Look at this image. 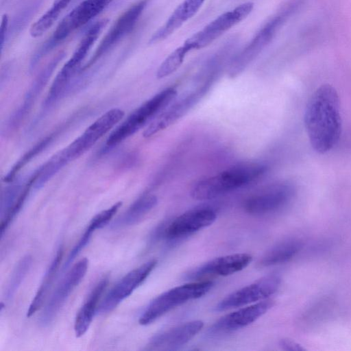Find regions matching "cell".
<instances>
[{
	"label": "cell",
	"instance_id": "22",
	"mask_svg": "<svg viewBox=\"0 0 351 351\" xmlns=\"http://www.w3.org/2000/svg\"><path fill=\"white\" fill-rule=\"evenodd\" d=\"M158 198L152 194L144 195L134 202L114 222L116 228L128 227L138 223L157 204Z\"/></svg>",
	"mask_w": 351,
	"mask_h": 351
},
{
	"label": "cell",
	"instance_id": "15",
	"mask_svg": "<svg viewBox=\"0 0 351 351\" xmlns=\"http://www.w3.org/2000/svg\"><path fill=\"white\" fill-rule=\"evenodd\" d=\"M210 82L205 83L161 112L146 128L143 136L145 138L151 137L176 123L204 97L210 89Z\"/></svg>",
	"mask_w": 351,
	"mask_h": 351
},
{
	"label": "cell",
	"instance_id": "12",
	"mask_svg": "<svg viewBox=\"0 0 351 351\" xmlns=\"http://www.w3.org/2000/svg\"><path fill=\"white\" fill-rule=\"evenodd\" d=\"M294 193L293 186L285 182L273 184L248 197L243 202V208L253 215H265L285 206Z\"/></svg>",
	"mask_w": 351,
	"mask_h": 351
},
{
	"label": "cell",
	"instance_id": "9",
	"mask_svg": "<svg viewBox=\"0 0 351 351\" xmlns=\"http://www.w3.org/2000/svg\"><path fill=\"white\" fill-rule=\"evenodd\" d=\"M149 0H138L124 11L101 40L82 70L90 68L134 28Z\"/></svg>",
	"mask_w": 351,
	"mask_h": 351
},
{
	"label": "cell",
	"instance_id": "30",
	"mask_svg": "<svg viewBox=\"0 0 351 351\" xmlns=\"http://www.w3.org/2000/svg\"><path fill=\"white\" fill-rule=\"evenodd\" d=\"M204 1L205 0H184L175 10L186 22L198 12Z\"/></svg>",
	"mask_w": 351,
	"mask_h": 351
},
{
	"label": "cell",
	"instance_id": "6",
	"mask_svg": "<svg viewBox=\"0 0 351 351\" xmlns=\"http://www.w3.org/2000/svg\"><path fill=\"white\" fill-rule=\"evenodd\" d=\"M209 280H197L172 288L153 300L139 318L141 325H148L190 300L201 298L213 287Z\"/></svg>",
	"mask_w": 351,
	"mask_h": 351
},
{
	"label": "cell",
	"instance_id": "27",
	"mask_svg": "<svg viewBox=\"0 0 351 351\" xmlns=\"http://www.w3.org/2000/svg\"><path fill=\"white\" fill-rule=\"evenodd\" d=\"M56 133L51 134L43 138L36 145H34L30 149H29L21 158L16 162L12 167L10 170L3 178L5 182H12L14 181L15 176L18 172L23 168L32 158L44 151L54 140Z\"/></svg>",
	"mask_w": 351,
	"mask_h": 351
},
{
	"label": "cell",
	"instance_id": "5",
	"mask_svg": "<svg viewBox=\"0 0 351 351\" xmlns=\"http://www.w3.org/2000/svg\"><path fill=\"white\" fill-rule=\"evenodd\" d=\"M177 90L168 87L146 101L121 123L108 136V148H112L131 136L164 110L176 97Z\"/></svg>",
	"mask_w": 351,
	"mask_h": 351
},
{
	"label": "cell",
	"instance_id": "4",
	"mask_svg": "<svg viewBox=\"0 0 351 351\" xmlns=\"http://www.w3.org/2000/svg\"><path fill=\"white\" fill-rule=\"evenodd\" d=\"M302 0H292L269 20L250 43L230 62L228 74L231 78L240 75L271 42L283 23L298 9Z\"/></svg>",
	"mask_w": 351,
	"mask_h": 351
},
{
	"label": "cell",
	"instance_id": "1",
	"mask_svg": "<svg viewBox=\"0 0 351 351\" xmlns=\"http://www.w3.org/2000/svg\"><path fill=\"white\" fill-rule=\"evenodd\" d=\"M304 123L313 149L319 154L331 150L341 134L339 98L336 89L325 84L311 96L304 112Z\"/></svg>",
	"mask_w": 351,
	"mask_h": 351
},
{
	"label": "cell",
	"instance_id": "11",
	"mask_svg": "<svg viewBox=\"0 0 351 351\" xmlns=\"http://www.w3.org/2000/svg\"><path fill=\"white\" fill-rule=\"evenodd\" d=\"M88 265L86 258L80 260L62 279L43 311L39 321L43 326L53 321L69 295L85 276Z\"/></svg>",
	"mask_w": 351,
	"mask_h": 351
},
{
	"label": "cell",
	"instance_id": "19",
	"mask_svg": "<svg viewBox=\"0 0 351 351\" xmlns=\"http://www.w3.org/2000/svg\"><path fill=\"white\" fill-rule=\"evenodd\" d=\"M64 56L65 53L60 51L40 71L27 91L23 104L10 119L8 125L9 130H14L21 125L31 110L35 101L48 82L54 70Z\"/></svg>",
	"mask_w": 351,
	"mask_h": 351
},
{
	"label": "cell",
	"instance_id": "34",
	"mask_svg": "<svg viewBox=\"0 0 351 351\" xmlns=\"http://www.w3.org/2000/svg\"><path fill=\"white\" fill-rule=\"evenodd\" d=\"M280 347L287 351H302L305 349L298 343L289 339H282L279 342Z\"/></svg>",
	"mask_w": 351,
	"mask_h": 351
},
{
	"label": "cell",
	"instance_id": "8",
	"mask_svg": "<svg viewBox=\"0 0 351 351\" xmlns=\"http://www.w3.org/2000/svg\"><path fill=\"white\" fill-rule=\"evenodd\" d=\"M254 6L253 2L247 1L220 14L203 29L187 38L183 44L190 51L207 47L226 32L247 18L254 9Z\"/></svg>",
	"mask_w": 351,
	"mask_h": 351
},
{
	"label": "cell",
	"instance_id": "13",
	"mask_svg": "<svg viewBox=\"0 0 351 351\" xmlns=\"http://www.w3.org/2000/svg\"><path fill=\"white\" fill-rule=\"evenodd\" d=\"M156 264L157 261L152 259L125 274L106 294L98 307L99 313L112 311L130 295L149 276Z\"/></svg>",
	"mask_w": 351,
	"mask_h": 351
},
{
	"label": "cell",
	"instance_id": "2",
	"mask_svg": "<svg viewBox=\"0 0 351 351\" xmlns=\"http://www.w3.org/2000/svg\"><path fill=\"white\" fill-rule=\"evenodd\" d=\"M266 171L267 167L261 163L238 164L199 181L192 188L191 194L197 200L213 199L249 184Z\"/></svg>",
	"mask_w": 351,
	"mask_h": 351
},
{
	"label": "cell",
	"instance_id": "32",
	"mask_svg": "<svg viewBox=\"0 0 351 351\" xmlns=\"http://www.w3.org/2000/svg\"><path fill=\"white\" fill-rule=\"evenodd\" d=\"M94 232L92 230L86 228L84 234L79 239L76 245L73 247L70 252L66 262L64 264L62 271H64L67 267H69L71 263L73 261L75 257L80 254V252L85 247L88 243L89 241L92 237V234Z\"/></svg>",
	"mask_w": 351,
	"mask_h": 351
},
{
	"label": "cell",
	"instance_id": "14",
	"mask_svg": "<svg viewBox=\"0 0 351 351\" xmlns=\"http://www.w3.org/2000/svg\"><path fill=\"white\" fill-rule=\"evenodd\" d=\"M272 306L273 301L265 300L228 313L208 328V335L219 337L245 327L263 315Z\"/></svg>",
	"mask_w": 351,
	"mask_h": 351
},
{
	"label": "cell",
	"instance_id": "7",
	"mask_svg": "<svg viewBox=\"0 0 351 351\" xmlns=\"http://www.w3.org/2000/svg\"><path fill=\"white\" fill-rule=\"evenodd\" d=\"M124 114V111L120 108L108 110L67 147L56 153L58 158L65 165L78 158L119 123Z\"/></svg>",
	"mask_w": 351,
	"mask_h": 351
},
{
	"label": "cell",
	"instance_id": "23",
	"mask_svg": "<svg viewBox=\"0 0 351 351\" xmlns=\"http://www.w3.org/2000/svg\"><path fill=\"white\" fill-rule=\"evenodd\" d=\"M302 247V242L297 239H289L280 242L263 256L259 264L262 267H270L285 263L292 259Z\"/></svg>",
	"mask_w": 351,
	"mask_h": 351
},
{
	"label": "cell",
	"instance_id": "33",
	"mask_svg": "<svg viewBox=\"0 0 351 351\" xmlns=\"http://www.w3.org/2000/svg\"><path fill=\"white\" fill-rule=\"evenodd\" d=\"M9 32V19L8 14H5L3 15L1 23V36H0V44L1 51L2 52L4 45L6 43Z\"/></svg>",
	"mask_w": 351,
	"mask_h": 351
},
{
	"label": "cell",
	"instance_id": "31",
	"mask_svg": "<svg viewBox=\"0 0 351 351\" xmlns=\"http://www.w3.org/2000/svg\"><path fill=\"white\" fill-rule=\"evenodd\" d=\"M40 3L34 1V3L29 5L18 14L17 16L13 21L12 28H9L8 35L11 33H16L21 29L29 21L34 12L36 10Z\"/></svg>",
	"mask_w": 351,
	"mask_h": 351
},
{
	"label": "cell",
	"instance_id": "26",
	"mask_svg": "<svg viewBox=\"0 0 351 351\" xmlns=\"http://www.w3.org/2000/svg\"><path fill=\"white\" fill-rule=\"evenodd\" d=\"M32 262V256L26 255L15 265L5 287L4 298L6 301H10L15 295L30 269Z\"/></svg>",
	"mask_w": 351,
	"mask_h": 351
},
{
	"label": "cell",
	"instance_id": "25",
	"mask_svg": "<svg viewBox=\"0 0 351 351\" xmlns=\"http://www.w3.org/2000/svg\"><path fill=\"white\" fill-rule=\"evenodd\" d=\"M70 3L67 0H54L52 5L43 14L29 29L32 38L43 36L56 21L64 9Z\"/></svg>",
	"mask_w": 351,
	"mask_h": 351
},
{
	"label": "cell",
	"instance_id": "24",
	"mask_svg": "<svg viewBox=\"0 0 351 351\" xmlns=\"http://www.w3.org/2000/svg\"><path fill=\"white\" fill-rule=\"evenodd\" d=\"M62 256L63 247L61 246L56 252L53 259L47 268L43 280L29 306L27 312V317L33 315L43 306L61 263Z\"/></svg>",
	"mask_w": 351,
	"mask_h": 351
},
{
	"label": "cell",
	"instance_id": "28",
	"mask_svg": "<svg viewBox=\"0 0 351 351\" xmlns=\"http://www.w3.org/2000/svg\"><path fill=\"white\" fill-rule=\"evenodd\" d=\"M189 51H191L184 44L176 48L160 64L156 71V77L162 79L176 72L182 65Z\"/></svg>",
	"mask_w": 351,
	"mask_h": 351
},
{
	"label": "cell",
	"instance_id": "18",
	"mask_svg": "<svg viewBox=\"0 0 351 351\" xmlns=\"http://www.w3.org/2000/svg\"><path fill=\"white\" fill-rule=\"evenodd\" d=\"M201 320L182 323L154 335L146 346V350H174L187 343L203 328Z\"/></svg>",
	"mask_w": 351,
	"mask_h": 351
},
{
	"label": "cell",
	"instance_id": "35",
	"mask_svg": "<svg viewBox=\"0 0 351 351\" xmlns=\"http://www.w3.org/2000/svg\"><path fill=\"white\" fill-rule=\"evenodd\" d=\"M70 1H71L72 0H69Z\"/></svg>",
	"mask_w": 351,
	"mask_h": 351
},
{
	"label": "cell",
	"instance_id": "21",
	"mask_svg": "<svg viewBox=\"0 0 351 351\" xmlns=\"http://www.w3.org/2000/svg\"><path fill=\"white\" fill-rule=\"evenodd\" d=\"M108 283V278L105 277L101 279L90 291L79 310L74 323V330L77 337L84 335L88 329L98 308L99 301L106 290Z\"/></svg>",
	"mask_w": 351,
	"mask_h": 351
},
{
	"label": "cell",
	"instance_id": "16",
	"mask_svg": "<svg viewBox=\"0 0 351 351\" xmlns=\"http://www.w3.org/2000/svg\"><path fill=\"white\" fill-rule=\"evenodd\" d=\"M216 213L209 208H199L184 213L171 221L162 231L168 240L188 237L211 225L216 219Z\"/></svg>",
	"mask_w": 351,
	"mask_h": 351
},
{
	"label": "cell",
	"instance_id": "20",
	"mask_svg": "<svg viewBox=\"0 0 351 351\" xmlns=\"http://www.w3.org/2000/svg\"><path fill=\"white\" fill-rule=\"evenodd\" d=\"M108 23V19H101L86 31L72 56L64 64L56 76V79L63 84H70L72 78L77 73L82 61L97 40L100 33Z\"/></svg>",
	"mask_w": 351,
	"mask_h": 351
},
{
	"label": "cell",
	"instance_id": "3",
	"mask_svg": "<svg viewBox=\"0 0 351 351\" xmlns=\"http://www.w3.org/2000/svg\"><path fill=\"white\" fill-rule=\"evenodd\" d=\"M112 0H84L59 23L51 36L32 56L29 69L34 70L40 60L64 42L75 31L99 14Z\"/></svg>",
	"mask_w": 351,
	"mask_h": 351
},
{
	"label": "cell",
	"instance_id": "17",
	"mask_svg": "<svg viewBox=\"0 0 351 351\" xmlns=\"http://www.w3.org/2000/svg\"><path fill=\"white\" fill-rule=\"evenodd\" d=\"M252 261V256L246 253L217 257L191 270L184 278L197 281L210 276H226L243 270Z\"/></svg>",
	"mask_w": 351,
	"mask_h": 351
},
{
	"label": "cell",
	"instance_id": "29",
	"mask_svg": "<svg viewBox=\"0 0 351 351\" xmlns=\"http://www.w3.org/2000/svg\"><path fill=\"white\" fill-rule=\"evenodd\" d=\"M121 205V202H117L111 207L97 214L91 219L88 227L93 231L104 227L117 213Z\"/></svg>",
	"mask_w": 351,
	"mask_h": 351
},
{
	"label": "cell",
	"instance_id": "10",
	"mask_svg": "<svg viewBox=\"0 0 351 351\" xmlns=\"http://www.w3.org/2000/svg\"><path fill=\"white\" fill-rule=\"evenodd\" d=\"M280 283L278 275L265 276L229 294L217 304L215 311H224L267 300L277 292Z\"/></svg>",
	"mask_w": 351,
	"mask_h": 351
}]
</instances>
